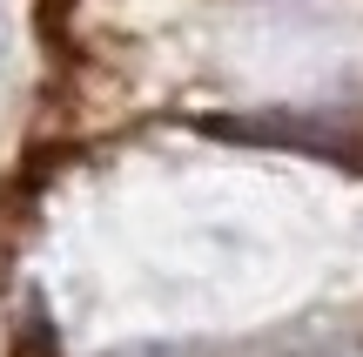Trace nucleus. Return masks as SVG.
<instances>
[{
  "instance_id": "nucleus-1",
  "label": "nucleus",
  "mask_w": 363,
  "mask_h": 357,
  "mask_svg": "<svg viewBox=\"0 0 363 357\" xmlns=\"http://www.w3.org/2000/svg\"><path fill=\"white\" fill-rule=\"evenodd\" d=\"M13 357H54V337H48V324H27V331H21V344H13Z\"/></svg>"
},
{
  "instance_id": "nucleus-2",
  "label": "nucleus",
  "mask_w": 363,
  "mask_h": 357,
  "mask_svg": "<svg viewBox=\"0 0 363 357\" xmlns=\"http://www.w3.org/2000/svg\"><path fill=\"white\" fill-rule=\"evenodd\" d=\"M67 7H74V0H40V21H48V27H54V21H67Z\"/></svg>"
}]
</instances>
